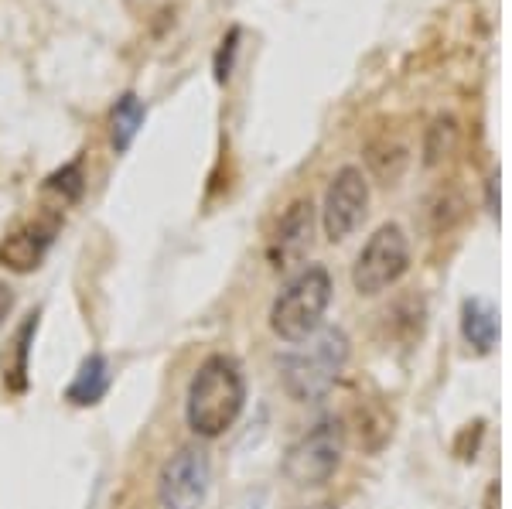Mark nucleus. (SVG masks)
I'll return each mask as SVG.
<instances>
[{
    "label": "nucleus",
    "mask_w": 512,
    "mask_h": 509,
    "mask_svg": "<svg viewBox=\"0 0 512 509\" xmlns=\"http://www.w3.org/2000/svg\"><path fill=\"white\" fill-rule=\"evenodd\" d=\"M246 404L243 366L226 352L209 356L195 369L185 397V421L198 438H219L236 424Z\"/></svg>",
    "instance_id": "obj_1"
},
{
    "label": "nucleus",
    "mask_w": 512,
    "mask_h": 509,
    "mask_svg": "<svg viewBox=\"0 0 512 509\" xmlns=\"http://www.w3.org/2000/svg\"><path fill=\"white\" fill-rule=\"evenodd\" d=\"M301 349L284 356V390L294 400H321L335 387L342 376L345 363H349V339L342 328H318L311 339L297 342Z\"/></svg>",
    "instance_id": "obj_2"
},
{
    "label": "nucleus",
    "mask_w": 512,
    "mask_h": 509,
    "mask_svg": "<svg viewBox=\"0 0 512 509\" xmlns=\"http://www.w3.org/2000/svg\"><path fill=\"white\" fill-rule=\"evenodd\" d=\"M328 301H332V277H328V270L325 267L301 270L277 294L274 308H270V328H274L277 339L297 346V342L311 339L321 328Z\"/></svg>",
    "instance_id": "obj_3"
},
{
    "label": "nucleus",
    "mask_w": 512,
    "mask_h": 509,
    "mask_svg": "<svg viewBox=\"0 0 512 509\" xmlns=\"http://www.w3.org/2000/svg\"><path fill=\"white\" fill-rule=\"evenodd\" d=\"M342 455H345V428L342 421L328 417V421H318L315 428L287 451L284 475L301 489L325 486L338 472V465H342Z\"/></svg>",
    "instance_id": "obj_4"
},
{
    "label": "nucleus",
    "mask_w": 512,
    "mask_h": 509,
    "mask_svg": "<svg viewBox=\"0 0 512 509\" xmlns=\"http://www.w3.org/2000/svg\"><path fill=\"white\" fill-rule=\"evenodd\" d=\"M410 270V240L396 223L379 226L355 257L352 284L359 294H383Z\"/></svg>",
    "instance_id": "obj_5"
},
{
    "label": "nucleus",
    "mask_w": 512,
    "mask_h": 509,
    "mask_svg": "<svg viewBox=\"0 0 512 509\" xmlns=\"http://www.w3.org/2000/svg\"><path fill=\"white\" fill-rule=\"evenodd\" d=\"M212 465L202 448H178L158 475V506L161 509H202L209 496Z\"/></svg>",
    "instance_id": "obj_6"
},
{
    "label": "nucleus",
    "mask_w": 512,
    "mask_h": 509,
    "mask_svg": "<svg viewBox=\"0 0 512 509\" xmlns=\"http://www.w3.org/2000/svg\"><path fill=\"white\" fill-rule=\"evenodd\" d=\"M369 209V182L359 168L345 164L335 171L332 185L325 192V209H321V223H325V236L332 243H342L362 226Z\"/></svg>",
    "instance_id": "obj_7"
},
{
    "label": "nucleus",
    "mask_w": 512,
    "mask_h": 509,
    "mask_svg": "<svg viewBox=\"0 0 512 509\" xmlns=\"http://www.w3.org/2000/svg\"><path fill=\"white\" fill-rule=\"evenodd\" d=\"M55 233H59V216L48 219H35V223H24L21 229H14L11 236H4L0 243V264L14 274H31V270L41 267V260L48 257L55 243Z\"/></svg>",
    "instance_id": "obj_8"
},
{
    "label": "nucleus",
    "mask_w": 512,
    "mask_h": 509,
    "mask_svg": "<svg viewBox=\"0 0 512 509\" xmlns=\"http://www.w3.org/2000/svg\"><path fill=\"white\" fill-rule=\"evenodd\" d=\"M311 233H315V205L308 199H297L291 209L284 212V219L277 223L274 236H270V264L274 267H291L308 253Z\"/></svg>",
    "instance_id": "obj_9"
},
{
    "label": "nucleus",
    "mask_w": 512,
    "mask_h": 509,
    "mask_svg": "<svg viewBox=\"0 0 512 509\" xmlns=\"http://www.w3.org/2000/svg\"><path fill=\"white\" fill-rule=\"evenodd\" d=\"M38 325H41V315H38V311H31V315L24 318L18 328H14V335L7 339L4 352H0V376H4L7 393H14V397L28 393V383H31V346H35Z\"/></svg>",
    "instance_id": "obj_10"
},
{
    "label": "nucleus",
    "mask_w": 512,
    "mask_h": 509,
    "mask_svg": "<svg viewBox=\"0 0 512 509\" xmlns=\"http://www.w3.org/2000/svg\"><path fill=\"white\" fill-rule=\"evenodd\" d=\"M110 383H113V373H110V363H106V356H86L76 369V376H72V383L65 387V400H69L72 407H96L99 400L110 393Z\"/></svg>",
    "instance_id": "obj_11"
},
{
    "label": "nucleus",
    "mask_w": 512,
    "mask_h": 509,
    "mask_svg": "<svg viewBox=\"0 0 512 509\" xmlns=\"http://www.w3.org/2000/svg\"><path fill=\"white\" fill-rule=\"evenodd\" d=\"M461 335H465V342L475 352H489L495 346V339H499V318H495V308L489 301L482 298L465 301V308H461Z\"/></svg>",
    "instance_id": "obj_12"
},
{
    "label": "nucleus",
    "mask_w": 512,
    "mask_h": 509,
    "mask_svg": "<svg viewBox=\"0 0 512 509\" xmlns=\"http://www.w3.org/2000/svg\"><path fill=\"white\" fill-rule=\"evenodd\" d=\"M144 103H140V96L137 93H123L117 106H113V113H110V144H113V151L123 154V151H130V144H134V137H137V130L144 127Z\"/></svg>",
    "instance_id": "obj_13"
},
{
    "label": "nucleus",
    "mask_w": 512,
    "mask_h": 509,
    "mask_svg": "<svg viewBox=\"0 0 512 509\" xmlns=\"http://www.w3.org/2000/svg\"><path fill=\"white\" fill-rule=\"evenodd\" d=\"M82 192H86V175H82L79 158L62 164V168L55 171V175H48V182H45V199L55 205V212L76 205L82 199Z\"/></svg>",
    "instance_id": "obj_14"
},
{
    "label": "nucleus",
    "mask_w": 512,
    "mask_h": 509,
    "mask_svg": "<svg viewBox=\"0 0 512 509\" xmlns=\"http://www.w3.org/2000/svg\"><path fill=\"white\" fill-rule=\"evenodd\" d=\"M454 144H458V123H454V117H437L424 137V161L441 164L454 151Z\"/></svg>",
    "instance_id": "obj_15"
},
{
    "label": "nucleus",
    "mask_w": 512,
    "mask_h": 509,
    "mask_svg": "<svg viewBox=\"0 0 512 509\" xmlns=\"http://www.w3.org/2000/svg\"><path fill=\"white\" fill-rule=\"evenodd\" d=\"M236 48H239V28H229V35L222 38L219 52H216V79L226 82L233 76V62H236Z\"/></svg>",
    "instance_id": "obj_16"
},
{
    "label": "nucleus",
    "mask_w": 512,
    "mask_h": 509,
    "mask_svg": "<svg viewBox=\"0 0 512 509\" xmlns=\"http://www.w3.org/2000/svg\"><path fill=\"white\" fill-rule=\"evenodd\" d=\"M11 308H14V291L4 281H0V328H4L7 315H11Z\"/></svg>",
    "instance_id": "obj_17"
},
{
    "label": "nucleus",
    "mask_w": 512,
    "mask_h": 509,
    "mask_svg": "<svg viewBox=\"0 0 512 509\" xmlns=\"http://www.w3.org/2000/svg\"><path fill=\"white\" fill-rule=\"evenodd\" d=\"M308 509H332V506H325V503H321V506H308Z\"/></svg>",
    "instance_id": "obj_18"
}]
</instances>
